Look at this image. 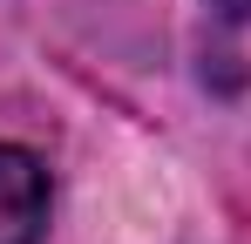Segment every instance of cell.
Here are the masks:
<instances>
[{
    "instance_id": "obj_2",
    "label": "cell",
    "mask_w": 251,
    "mask_h": 244,
    "mask_svg": "<svg viewBox=\"0 0 251 244\" xmlns=\"http://www.w3.org/2000/svg\"><path fill=\"white\" fill-rule=\"evenodd\" d=\"M224 14H238V21H251V0H217Z\"/></svg>"
},
{
    "instance_id": "obj_1",
    "label": "cell",
    "mask_w": 251,
    "mask_h": 244,
    "mask_svg": "<svg viewBox=\"0 0 251 244\" xmlns=\"http://www.w3.org/2000/svg\"><path fill=\"white\" fill-rule=\"evenodd\" d=\"M48 231V170L27 149L0 143V244H41Z\"/></svg>"
}]
</instances>
